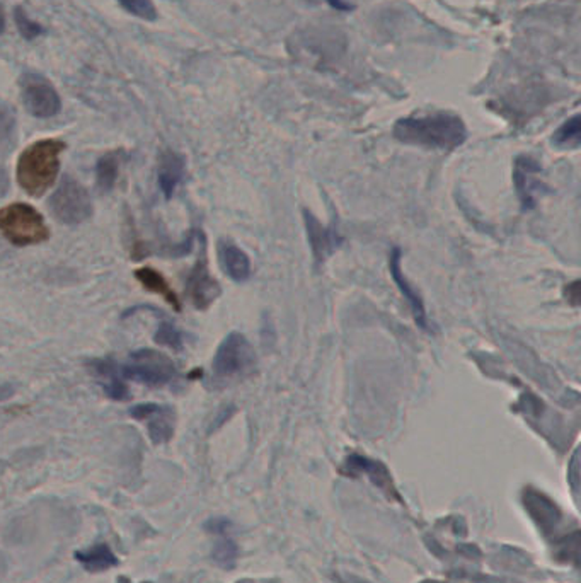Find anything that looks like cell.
<instances>
[{
  "mask_svg": "<svg viewBox=\"0 0 581 583\" xmlns=\"http://www.w3.org/2000/svg\"><path fill=\"white\" fill-rule=\"evenodd\" d=\"M394 137L408 146L427 149L452 150L462 146L467 138L462 118L452 113H433L427 117L399 119L394 125Z\"/></svg>",
  "mask_w": 581,
  "mask_h": 583,
  "instance_id": "1",
  "label": "cell"
},
{
  "mask_svg": "<svg viewBox=\"0 0 581 583\" xmlns=\"http://www.w3.org/2000/svg\"><path fill=\"white\" fill-rule=\"evenodd\" d=\"M66 149L64 140L45 138L22 150L17 161V183L30 197H43L57 181L60 155Z\"/></svg>",
  "mask_w": 581,
  "mask_h": 583,
  "instance_id": "2",
  "label": "cell"
},
{
  "mask_svg": "<svg viewBox=\"0 0 581 583\" xmlns=\"http://www.w3.org/2000/svg\"><path fill=\"white\" fill-rule=\"evenodd\" d=\"M0 234L13 246L28 248L47 243L50 229L34 207L17 201L0 208Z\"/></svg>",
  "mask_w": 581,
  "mask_h": 583,
  "instance_id": "3",
  "label": "cell"
},
{
  "mask_svg": "<svg viewBox=\"0 0 581 583\" xmlns=\"http://www.w3.org/2000/svg\"><path fill=\"white\" fill-rule=\"evenodd\" d=\"M48 208L53 218L64 225H81L94 212L91 193L72 176L62 178L48 200Z\"/></svg>",
  "mask_w": 581,
  "mask_h": 583,
  "instance_id": "4",
  "label": "cell"
},
{
  "mask_svg": "<svg viewBox=\"0 0 581 583\" xmlns=\"http://www.w3.org/2000/svg\"><path fill=\"white\" fill-rule=\"evenodd\" d=\"M256 366V353L244 334L229 333L216 349L212 374L216 381H233L250 375Z\"/></svg>",
  "mask_w": 581,
  "mask_h": 583,
  "instance_id": "5",
  "label": "cell"
},
{
  "mask_svg": "<svg viewBox=\"0 0 581 583\" xmlns=\"http://www.w3.org/2000/svg\"><path fill=\"white\" fill-rule=\"evenodd\" d=\"M125 379L144 384L149 387H164L176 379L178 368L163 351L142 349L133 351L121 367Z\"/></svg>",
  "mask_w": 581,
  "mask_h": 583,
  "instance_id": "6",
  "label": "cell"
},
{
  "mask_svg": "<svg viewBox=\"0 0 581 583\" xmlns=\"http://www.w3.org/2000/svg\"><path fill=\"white\" fill-rule=\"evenodd\" d=\"M21 98L30 115L36 118L57 117L62 110V100L53 84L34 72H28L21 77Z\"/></svg>",
  "mask_w": 581,
  "mask_h": 583,
  "instance_id": "7",
  "label": "cell"
},
{
  "mask_svg": "<svg viewBox=\"0 0 581 583\" xmlns=\"http://www.w3.org/2000/svg\"><path fill=\"white\" fill-rule=\"evenodd\" d=\"M199 243H201V250H199L198 260H197L195 267L188 275L186 292H188L189 300L193 302V305L199 311H205L220 297L222 288L210 273L207 252H205V235L201 233H199Z\"/></svg>",
  "mask_w": 581,
  "mask_h": 583,
  "instance_id": "8",
  "label": "cell"
},
{
  "mask_svg": "<svg viewBox=\"0 0 581 583\" xmlns=\"http://www.w3.org/2000/svg\"><path fill=\"white\" fill-rule=\"evenodd\" d=\"M130 417L147 423L150 440L159 446L167 444L176 430V411L171 406L157 402H144L130 408Z\"/></svg>",
  "mask_w": 581,
  "mask_h": 583,
  "instance_id": "9",
  "label": "cell"
},
{
  "mask_svg": "<svg viewBox=\"0 0 581 583\" xmlns=\"http://www.w3.org/2000/svg\"><path fill=\"white\" fill-rule=\"evenodd\" d=\"M92 377L98 379L104 394L113 401L128 400L130 391L121 374V367L113 358H92L87 362Z\"/></svg>",
  "mask_w": 581,
  "mask_h": 583,
  "instance_id": "10",
  "label": "cell"
},
{
  "mask_svg": "<svg viewBox=\"0 0 581 583\" xmlns=\"http://www.w3.org/2000/svg\"><path fill=\"white\" fill-rule=\"evenodd\" d=\"M304 222L309 235V243L316 263H324L334 251L341 244V235L336 233V227H324L309 210H304Z\"/></svg>",
  "mask_w": 581,
  "mask_h": 583,
  "instance_id": "11",
  "label": "cell"
},
{
  "mask_svg": "<svg viewBox=\"0 0 581 583\" xmlns=\"http://www.w3.org/2000/svg\"><path fill=\"white\" fill-rule=\"evenodd\" d=\"M184 172H186V161L181 154L171 149L161 152L159 164H157V176H159V186L167 200L172 199L176 188L183 181Z\"/></svg>",
  "mask_w": 581,
  "mask_h": 583,
  "instance_id": "12",
  "label": "cell"
},
{
  "mask_svg": "<svg viewBox=\"0 0 581 583\" xmlns=\"http://www.w3.org/2000/svg\"><path fill=\"white\" fill-rule=\"evenodd\" d=\"M218 260L224 273L233 282L241 284L250 280L251 271H252L250 256L231 241L222 239L218 243Z\"/></svg>",
  "mask_w": 581,
  "mask_h": 583,
  "instance_id": "13",
  "label": "cell"
},
{
  "mask_svg": "<svg viewBox=\"0 0 581 583\" xmlns=\"http://www.w3.org/2000/svg\"><path fill=\"white\" fill-rule=\"evenodd\" d=\"M401 260H402V252L401 250L392 251L391 254V260H389V265H391V275L394 278V282L399 287V290L402 292V296L406 297V300L409 302L411 305V311H413V317H415L416 324L423 330L428 328V321H427V311H425V304H423V299L419 297V294L416 292L415 287L408 282L406 275L402 273V268H401Z\"/></svg>",
  "mask_w": 581,
  "mask_h": 583,
  "instance_id": "14",
  "label": "cell"
},
{
  "mask_svg": "<svg viewBox=\"0 0 581 583\" xmlns=\"http://www.w3.org/2000/svg\"><path fill=\"white\" fill-rule=\"evenodd\" d=\"M541 171L539 164L531 157H520L516 161L515 183L520 200L525 208H531L535 203V191L541 188L535 174Z\"/></svg>",
  "mask_w": 581,
  "mask_h": 583,
  "instance_id": "15",
  "label": "cell"
},
{
  "mask_svg": "<svg viewBox=\"0 0 581 583\" xmlns=\"http://www.w3.org/2000/svg\"><path fill=\"white\" fill-rule=\"evenodd\" d=\"M133 275L140 284L144 285V288L161 296L169 305H172L174 311H181V300L178 297V294L172 290V287L167 284V280L161 271H157L155 268L142 267L135 269Z\"/></svg>",
  "mask_w": 581,
  "mask_h": 583,
  "instance_id": "16",
  "label": "cell"
},
{
  "mask_svg": "<svg viewBox=\"0 0 581 583\" xmlns=\"http://www.w3.org/2000/svg\"><path fill=\"white\" fill-rule=\"evenodd\" d=\"M75 560L83 565L89 573H102L110 568L117 567L118 558L106 543H100L91 550L77 551Z\"/></svg>",
  "mask_w": 581,
  "mask_h": 583,
  "instance_id": "17",
  "label": "cell"
},
{
  "mask_svg": "<svg viewBox=\"0 0 581 583\" xmlns=\"http://www.w3.org/2000/svg\"><path fill=\"white\" fill-rule=\"evenodd\" d=\"M123 150H113L102 154L96 164V183L100 188L101 193H110L115 183H117L118 174H119V163H121Z\"/></svg>",
  "mask_w": 581,
  "mask_h": 583,
  "instance_id": "18",
  "label": "cell"
},
{
  "mask_svg": "<svg viewBox=\"0 0 581 583\" xmlns=\"http://www.w3.org/2000/svg\"><path fill=\"white\" fill-rule=\"evenodd\" d=\"M16 113L11 106L0 104V155H7L16 146Z\"/></svg>",
  "mask_w": 581,
  "mask_h": 583,
  "instance_id": "19",
  "label": "cell"
},
{
  "mask_svg": "<svg viewBox=\"0 0 581 583\" xmlns=\"http://www.w3.org/2000/svg\"><path fill=\"white\" fill-rule=\"evenodd\" d=\"M347 467H348L349 473H365L375 481V484H379L383 488L391 484L389 483V474H387L385 467L381 463L366 459L364 455H357V454L349 455Z\"/></svg>",
  "mask_w": 581,
  "mask_h": 583,
  "instance_id": "20",
  "label": "cell"
},
{
  "mask_svg": "<svg viewBox=\"0 0 581 583\" xmlns=\"http://www.w3.org/2000/svg\"><path fill=\"white\" fill-rule=\"evenodd\" d=\"M210 526H212V533L220 535L216 541V552H214L216 563L222 567H229L227 561H233V556H235V546H233V539L227 535V531H225L227 522L216 520V522H210Z\"/></svg>",
  "mask_w": 581,
  "mask_h": 583,
  "instance_id": "21",
  "label": "cell"
},
{
  "mask_svg": "<svg viewBox=\"0 0 581 583\" xmlns=\"http://www.w3.org/2000/svg\"><path fill=\"white\" fill-rule=\"evenodd\" d=\"M154 341L157 345H163V347H169L172 350L180 351L183 349L184 334L166 317V319H163L159 322V328L154 334Z\"/></svg>",
  "mask_w": 581,
  "mask_h": 583,
  "instance_id": "22",
  "label": "cell"
},
{
  "mask_svg": "<svg viewBox=\"0 0 581 583\" xmlns=\"http://www.w3.org/2000/svg\"><path fill=\"white\" fill-rule=\"evenodd\" d=\"M580 115H575L566 121L565 125L554 134L552 140L559 147H577L580 144Z\"/></svg>",
  "mask_w": 581,
  "mask_h": 583,
  "instance_id": "23",
  "label": "cell"
},
{
  "mask_svg": "<svg viewBox=\"0 0 581 583\" xmlns=\"http://www.w3.org/2000/svg\"><path fill=\"white\" fill-rule=\"evenodd\" d=\"M118 2L133 16L140 17L144 21L157 19V7L152 0H118Z\"/></svg>",
  "mask_w": 581,
  "mask_h": 583,
  "instance_id": "24",
  "label": "cell"
},
{
  "mask_svg": "<svg viewBox=\"0 0 581 583\" xmlns=\"http://www.w3.org/2000/svg\"><path fill=\"white\" fill-rule=\"evenodd\" d=\"M14 21H16L19 33L28 41H31L34 38H38L40 34H43V28L38 22H34L33 19H30L26 14V11L21 5H17L16 9H14Z\"/></svg>",
  "mask_w": 581,
  "mask_h": 583,
  "instance_id": "25",
  "label": "cell"
},
{
  "mask_svg": "<svg viewBox=\"0 0 581 583\" xmlns=\"http://www.w3.org/2000/svg\"><path fill=\"white\" fill-rule=\"evenodd\" d=\"M328 4L331 5V7H334L336 11H341V13H347V11H351L353 7L349 5V4H347L345 0H328Z\"/></svg>",
  "mask_w": 581,
  "mask_h": 583,
  "instance_id": "26",
  "label": "cell"
},
{
  "mask_svg": "<svg viewBox=\"0 0 581 583\" xmlns=\"http://www.w3.org/2000/svg\"><path fill=\"white\" fill-rule=\"evenodd\" d=\"M5 30V14H4V7L0 4V34L4 33Z\"/></svg>",
  "mask_w": 581,
  "mask_h": 583,
  "instance_id": "27",
  "label": "cell"
},
{
  "mask_svg": "<svg viewBox=\"0 0 581 583\" xmlns=\"http://www.w3.org/2000/svg\"><path fill=\"white\" fill-rule=\"evenodd\" d=\"M144 583H149V582H144Z\"/></svg>",
  "mask_w": 581,
  "mask_h": 583,
  "instance_id": "28",
  "label": "cell"
}]
</instances>
